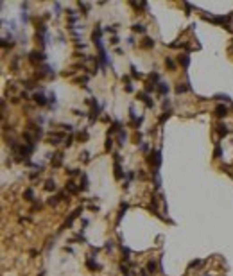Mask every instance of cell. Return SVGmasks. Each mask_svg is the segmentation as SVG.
I'll list each match as a JSON object with an SVG mask.
<instances>
[{
  "mask_svg": "<svg viewBox=\"0 0 233 276\" xmlns=\"http://www.w3.org/2000/svg\"><path fill=\"white\" fill-rule=\"evenodd\" d=\"M149 163H153L154 169H160V163H162V154H160V151H153V153L149 154Z\"/></svg>",
  "mask_w": 233,
  "mask_h": 276,
  "instance_id": "obj_1",
  "label": "cell"
},
{
  "mask_svg": "<svg viewBox=\"0 0 233 276\" xmlns=\"http://www.w3.org/2000/svg\"><path fill=\"white\" fill-rule=\"evenodd\" d=\"M81 212H83V208H77V210H74V212H72V214H70V217L65 221V228H70V226H72V222H74V221H76V219L81 215Z\"/></svg>",
  "mask_w": 233,
  "mask_h": 276,
  "instance_id": "obj_2",
  "label": "cell"
},
{
  "mask_svg": "<svg viewBox=\"0 0 233 276\" xmlns=\"http://www.w3.org/2000/svg\"><path fill=\"white\" fill-rule=\"evenodd\" d=\"M61 140H67V138L63 136L61 133H50V135H49V144H52V145H58Z\"/></svg>",
  "mask_w": 233,
  "mask_h": 276,
  "instance_id": "obj_3",
  "label": "cell"
},
{
  "mask_svg": "<svg viewBox=\"0 0 233 276\" xmlns=\"http://www.w3.org/2000/svg\"><path fill=\"white\" fill-rule=\"evenodd\" d=\"M92 104H93V108H92V115H90V122H95V119H97V115L101 113V106H99V102L97 101H92Z\"/></svg>",
  "mask_w": 233,
  "mask_h": 276,
  "instance_id": "obj_4",
  "label": "cell"
},
{
  "mask_svg": "<svg viewBox=\"0 0 233 276\" xmlns=\"http://www.w3.org/2000/svg\"><path fill=\"white\" fill-rule=\"evenodd\" d=\"M67 190H68L70 194H77L81 188L76 185V181H74V179H68V181H67Z\"/></svg>",
  "mask_w": 233,
  "mask_h": 276,
  "instance_id": "obj_5",
  "label": "cell"
},
{
  "mask_svg": "<svg viewBox=\"0 0 233 276\" xmlns=\"http://www.w3.org/2000/svg\"><path fill=\"white\" fill-rule=\"evenodd\" d=\"M138 99H140L142 102H145L147 108H153V106H154V102H153L149 97H147V93H145V92H140V93H138Z\"/></svg>",
  "mask_w": 233,
  "mask_h": 276,
  "instance_id": "obj_6",
  "label": "cell"
},
{
  "mask_svg": "<svg viewBox=\"0 0 233 276\" xmlns=\"http://www.w3.org/2000/svg\"><path fill=\"white\" fill-rule=\"evenodd\" d=\"M33 99H34V102H36L38 106H47V99H45L43 93H34Z\"/></svg>",
  "mask_w": 233,
  "mask_h": 276,
  "instance_id": "obj_7",
  "label": "cell"
},
{
  "mask_svg": "<svg viewBox=\"0 0 233 276\" xmlns=\"http://www.w3.org/2000/svg\"><path fill=\"white\" fill-rule=\"evenodd\" d=\"M156 90L160 92V95H167V93H169V84L163 83V81H160V83L156 84Z\"/></svg>",
  "mask_w": 233,
  "mask_h": 276,
  "instance_id": "obj_8",
  "label": "cell"
},
{
  "mask_svg": "<svg viewBox=\"0 0 233 276\" xmlns=\"http://www.w3.org/2000/svg\"><path fill=\"white\" fill-rule=\"evenodd\" d=\"M215 115L221 117V119H222V117H226V115H228V108H226L224 104H219L217 108H215Z\"/></svg>",
  "mask_w": 233,
  "mask_h": 276,
  "instance_id": "obj_9",
  "label": "cell"
},
{
  "mask_svg": "<svg viewBox=\"0 0 233 276\" xmlns=\"http://www.w3.org/2000/svg\"><path fill=\"white\" fill-rule=\"evenodd\" d=\"M178 59H179V63L183 65V68H188V65H190V56H188V54H179Z\"/></svg>",
  "mask_w": 233,
  "mask_h": 276,
  "instance_id": "obj_10",
  "label": "cell"
},
{
  "mask_svg": "<svg viewBox=\"0 0 233 276\" xmlns=\"http://www.w3.org/2000/svg\"><path fill=\"white\" fill-rule=\"evenodd\" d=\"M43 59H45V54H43V52H33V54H31V61H33V63L43 61Z\"/></svg>",
  "mask_w": 233,
  "mask_h": 276,
  "instance_id": "obj_11",
  "label": "cell"
},
{
  "mask_svg": "<svg viewBox=\"0 0 233 276\" xmlns=\"http://www.w3.org/2000/svg\"><path fill=\"white\" fill-rule=\"evenodd\" d=\"M45 190H47V192H54V190H56V181H54V179H47V181H45Z\"/></svg>",
  "mask_w": 233,
  "mask_h": 276,
  "instance_id": "obj_12",
  "label": "cell"
},
{
  "mask_svg": "<svg viewBox=\"0 0 233 276\" xmlns=\"http://www.w3.org/2000/svg\"><path fill=\"white\" fill-rule=\"evenodd\" d=\"M61 162H63V154H61V153L54 154V158H52V165H54V167H59Z\"/></svg>",
  "mask_w": 233,
  "mask_h": 276,
  "instance_id": "obj_13",
  "label": "cell"
},
{
  "mask_svg": "<svg viewBox=\"0 0 233 276\" xmlns=\"http://www.w3.org/2000/svg\"><path fill=\"white\" fill-rule=\"evenodd\" d=\"M217 131H219V135H221V136H226V135L230 133L226 124H219V126H217Z\"/></svg>",
  "mask_w": 233,
  "mask_h": 276,
  "instance_id": "obj_14",
  "label": "cell"
},
{
  "mask_svg": "<svg viewBox=\"0 0 233 276\" xmlns=\"http://www.w3.org/2000/svg\"><path fill=\"white\" fill-rule=\"evenodd\" d=\"M214 99H215V101H224V102H230V101H231L230 95H226V93H217V95H214Z\"/></svg>",
  "mask_w": 233,
  "mask_h": 276,
  "instance_id": "obj_15",
  "label": "cell"
},
{
  "mask_svg": "<svg viewBox=\"0 0 233 276\" xmlns=\"http://www.w3.org/2000/svg\"><path fill=\"white\" fill-rule=\"evenodd\" d=\"M133 33L144 34V33H145V25H142V24H135V25H133Z\"/></svg>",
  "mask_w": 233,
  "mask_h": 276,
  "instance_id": "obj_16",
  "label": "cell"
},
{
  "mask_svg": "<svg viewBox=\"0 0 233 276\" xmlns=\"http://www.w3.org/2000/svg\"><path fill=\"white\" fill-rule=\"evenodd\" d=\"M79 188H81V190H88V176H86V174H83V181H81Z\"/></svg>",
  "mask_w": 233,
  "mask_h": 276,
  "instance_id": "obj_17",
  "label": "cell"
},
{
  "mask_svg": "<svg viewBox=\"0 0 233 276\" xmlns=\"http://www.w3.org/2000/svg\"><path fill=\"white\" fill-rule=\"evenodd\" d=\"M188 88H190L188 84H178V86H176V93H185Z\"/></svg>",
  "mask_w": 233,
  "mask_h": 276,
  "instance_id": "obj_18",
  "label": "cell"
},
{
  "mask_svg": "<svg viewBox=\"0 0 233 276\" xmlns=\"http://www.w3.org/2000/svg\"><path fill=\"white\" fill-rule=\"evenodd\" d=\"M126 140H128V135H126L124 131H119V144H120V145H124V144H126Z\"/></svg>",
  "mask_w": 233,
  "mask_h": 276,
  "instance_id": "obj_19",
  "label": "cell"
},
{
  "mask_svg": "<svg viewBox=\"0 0 233 276\" xmlns=\"http://www.w3.org/2000/svg\"><path fill=\"white\" fill-rule=\"evenodd\" d=\"M24 197H25L27 201H33V197H34V192H33V188L25 190V192H24Z\"/></svg>",
  "mask_w": 233,
  "mask_h": 276,
  "instance_id": "obj_20",
  "label": "cell"
},
{
  "mask_svg": "<svg viewBox=\"0 0 233 276\" xmlns=\"http://www.w3.org/2000/svg\"><path fill=\"white\" fill-rule=\"evenodd\" d=\"M86 265H88L90 269H93V271H95V269H99V264H97V262H93L92 258H88V260H86Z\"/></svg>",
  "mask_w": 233,
  "mask_h": 276,
  "instance_id": "obj_21",
  "label": "cell"
},
{
  "mask_svg": "<svg viewBox=\"0 0 233 276\" xmlns=\"http://www.w3.org/2000/svg\"><path fill=\"white\" fill-rule=\"evenodd\" d=\"M115 178L120 179L122 178V171H120V163H115Z\"/></svg>",
  "mask_w": 233,
  "mask_h": 276,
  "instance_id": "obj_22",
  "label": "cell"
},
{
  "mask_svg": "<svg viewBox=\"0 0 233 276\" xmlns=\"http://www.w3.org/2000/svg\"><path fill=\"white\" fill-rule=\"evenodd\" d=\"M147 271H149L151 274H154V273H156V264H154L153 260H151L149 264H147Z\"/></svg>",
  "mask_w": 233,
  "mask_h": 276,
  "instance_id": "obj_23",
  "label": "cell"
},
{
  "mask_svg": "<svg viewBox=\"0 0 233 276\" xmlns=\"http://www.w3.org/2000/svg\"><path fill=\"white\" fill-rule=\"evenodd\" d=\"M144 47H147V49H149V47H154V40L145 38V40H144Z\"/></svg>",
  "mask_w": 233,
  "mask_h": 276,
  "instance_id": "obj_24",
  "label": "cell"
},
{
  "mask_svg": "<svg viewBox=\"0 0 233 276\" xmlns=\"http://www.w3.org/2000/svg\"><path fill=\"white\" fill-rule=\"evenodd\" d=\"M111 147H113V138H111V136H108V138H106V149L110 151Z\"/></svg>",
  "mask_w": 233,
  "mask_h": 276,
  "instance_id": "obj_25",
  "label": "cell"
},
{
  "mask_svg": "<svg viewBox=\"0 0 233 276\" xmlns=\"http://www.w3.org/2000/svg\"><path fill=\"white\" fill-rule=\"evenodd\" d=\"M131 74H133V77H140V72L136 70V67H135V65H131Z\"/></svg>",
  "mask_w": 233,
  "mask_h": 276,
  "instance_id": "obj_26",
  "label": "cell"
},
{
  "mask_svg": "<svg viewBox=\"0 0 233 276\" xmlns=\"http://www.w3.org/2000/svg\"><path fill=\"white\" fill-rule=\"evenodd\" d=\"M165 65H167L169 68H174V67H176V65H174V61H172L171 58H167V59H165Z\"/></svg>",
  "mask_w": 233,
  "mask_h": 276,
  "instance_id": "obj_27",
  "label": "cell"
},
{
  "mask_svg": "<svg viewBox=\"0 0 233 276\" xmlns=\"http://www.w3.org/2000/svg\"><path fill=\"white\" fill-rule=\"evenodd\" d=\"M77 136H79V140H88V133H86V131H83V133H79Z\"/></svg>",
  "mask_w": 233,
  "mask_h": 276,
  "instance_id": "obj_28",
  "label": "cell"
},
{
  "mask_svg": "<svg viewBox=\"0 0 233 276\" xmlns=\"http://www.w3.org/2000/svg\"><path fill=\"white\" fill-rule=\"evenodd\" d=\"M68 174H70V176H77V174H81V171H79V169H70Z\"/></svg>",
  "mask_w": 233,
  "mask_h": 276,
  "instance_id": "obj_29",
  "label": "cell"
},
{
  "mask_svg": "<svg viewBox=\"0 0 233 276\" xmlns=\"http://www.w3.org/2000/svg\"><path fill=\"white\" fill-rule=\"evenodd\" d=\"M221 153H222V151H221V145L217 144V147H215V151H214V154H215V158H221Z\"/></svg>",
  "mask_w": 233,
  "mask_h": 276,
  "instance_id": "obj_30",
  "label": "cell"
},
{
  "mask_svg": "<svg viewBox=\"0 0 233 276\" xmlns=\"http://www.w3.org/2000/svg\"><path fill=\"white\" fill-rule=\"evenodd\" d=\"M61 127H63V129H65V131H74V127H72L70 124H63Z\"/></svg>",
  "mask_w": 233,
  "mask_h": 276,
  "instance_id": "obj_31",
  "label": "cell"
},
{
  "mask_svg": "<svg viewBox=\"0 0 233 276\" xmlns=\"http://www.w3.org/2000/svg\"><path fill=\"white\" fill-rule=\"evenodd\" d=\"M116 27H119V25H110V27H106V31H108V33H115Z\"/></svg>",
  "mask_w": 233,
  "mask_h": 276,
  "instance_id": "obj_32",
  "label": "cell"
},
{
  "mask_svg": "<svg viewBox=\"0 0 233 276\" xmlns=\"http://www.w3.org/2000/svg\"><path fill=\"white\" fill-rule=\"evenodd\" d=\"M74 115H77V117H86V113H84V111H79V110H74Z\"/></svg>",
  "mask_w": 233,
  "mask_h": 276,
  "instance_id": "obj_33",
  "label": "cell"
},
{
  "mask_svg": "<svg viewBox=\"0 0 233 276\" xmlns=\"http://www.w3.org/2000/svg\"><path fill=\"white\" fill-rule=\"evenodd\" d=\"M72 142H74V138H72V136H68L67 140H65V145H67V147H70V145H72Z\"/></svg>",
  "mask_w": 233,
  "mask_h": 276,
  "instance_id": "obj_34",
  "label": "cell"
},
{
  "mask_svg": "<svg viewBox=\"0 0 233 276\" xmlns=\"http://www.w3.org/2000/svg\"><path fill=\"white\" fill-rule=\"evenodd\" d=\"M104 248H106V249H111V248H113V242H111V240H108V242H106V246H104Z\"/></svg>",
  "mask_w": 233,
  "mask_h": 276,
  "instance_id": "obj_35",
  "label": "cell"
},
{
  "mask_svg": "<svg viewBox=\"0 0 233 276\" xmlns=\"http://www.w3.org/2000/svg\"><path fill=\"white\" fill-rule=\"evenodd\" d=\"M116 43H119V38L113 36V38H111V45H116Z\"/></svg>",
  "mask_w": 233,
  "mask_h": 276,
  "instance_id": "obj_36",
  "label": "cell"
},
{
  "mask_svg": "<svg viewBox=\"0 0 233 276\" xmlns=\"http://www.w3.org/2000/svg\"><path fill=\"white\" fill-rule=\"evenodd\" d=\"M169 106H171V101L165 99V101H163V108H169Z\"/></svg>",
  "mask_w": 233,
  "mask_h": 276,
  "instance_id": "obj_37",
  "label": "cell"
},
{
  "mask_svg": "<svg viewBox=\"0 0 233 276\" xmlns=\"http://www.w3.org/2000/svg\"><path fill=\"white\" fill-rule=\"evenodd\" d=\"M83 160H84V162H88V160H90V158H88V153H83Z\"/></svg>",
  "mask_w": 233,
  "mask_h": 276,
  "instance_id": "obj_38",
  "label": "cell"
},
{
  "mask_svg": "<svg viewBox=\"0 0 233 276\" xmlns=\"http://www.w3.org/2000/svg\"><path fill=\"white\" fill-rule=\"evenodd\" d=\"M147 147H149L147 144H142V145H140V149H142V151H147Z\"/></svg>",
  "mask_w": 233,
  "mask_h": 276,
  "instance_id": "obj_39",
  "label": "cell"
},
{
  "mask_svg": "<svg viewBox=\"0 0 233 276\" xmlns=\"http://www.w3.org/2000/svg\"><path fill=\"white\" fill-rule=\"evenodd\" d=\"M231 110H233V104H231Z\"/></svg>",
  "mask_w": 233,
  "mask_h": 276,
  "instance_id": "obj_40",
  "label": "cell"
},
{
  "mask_svg": "<svg viewBox=\"0 0 233 276\" xmlns=\"http://www.w3.org/2000/svg\"><path fill=\"white\" fill-rule=\"evenodd\" d=\"M41 276H43V274H41Z\"/></svg>",
  "mask_w": 233,
  "mask_h": 276,
  "instance_id": "obj_41",
  "label": "cell"
}]
</instances>
